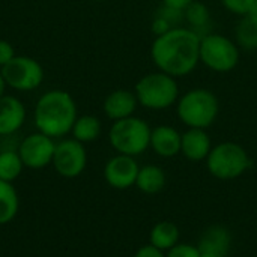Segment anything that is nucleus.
<instances>
[{
  "instance_id": "obj_14",
  "label": "nucleus",
  "mask_w": 257,
  "mask_h": 257,
  "mask_svg": "<svg viewBox=\"0 0 257 257\" xmlns=\"http://www.w3.org/2000/svg\"><path fill=\"white\" fill-rule=\"evenodd\" d=\"M212 149L211 137L202 128H190L185 134H182L181 140V154L190 161H202L206 160Z\"/></svg>"
},
{
  "instance_id": "obj_26",
  "label": "nucleus",
  "mask_w": 257,
  "mask_h": 257,
  "mask_svg": "<svg viewBox=\"0 0 257 257\" xmlns=\"http://www.w3.org/2000/svg\"><path fill=\"white\" fill-rule=\"evenodd\" d=\"M15 56L17 54H15V50H14L12 44L5 41V39H0V68L8 65Z\"/></svg>"
},
{
  "instance_id": "obj_3",
  "label": "nucleus",
  "mask_w": 257,
  "mask_h": 257,
  "mask_svg": "<svg viewBox=\"0 0 257 257\" xmlns=\"http://www.w3.org/2000/svg\"><path fill=\"white\" fill-rule=\"evenodd\" d=\"M151 133L152 130L143 119L130 116L113 122L108 140L117 154L137 157L151 146Z\"/></svg>"
},
{
  "instance_id": "obj_30",
  "label": "nucleus",
  "mask_w": 257,
  "mask_h": 257,
  "mask_svg": "<svg viewBox=\"0 0 257 257\" xmlns=\"http://www.w3.org/2000/svg\"><path fill=\"white\" fill-rule=\"evenodd\" d=\"M244 17H245L248 21H251V23L257 27V2L250 8V11H248Z\"/></svg>"
},
{
  "instance_id": "obj_29",
  "label": "nucleus",
  "mask_w": 257,
  "mask_h": 257,
  "mask_svg": "<svg viewBox=\"0 0 257 257\" xmlns=\"http://www.w3.org/2000/svg\"><path fill=\"white\" fill-rule=\"evenodd\" d=\"M193 0H163L166 8L175 9V11H185L187 6L191 3Z\"/></svg>"
},
{
  "instance_id": "obj_28",
  "label": "nucleus",
  "mask_w": 257,
  "mask_h": 257,
  "mask_svg": "<svg viewBox=\"0 0 257 257\" xmlns=\"http://www.w3.org/2000/svg\"><path fill=\"white\" fill-rule=\"evenodd\" d=\"M134 257H167L164 254V251L158 250L157 247L148 244V245H142L137 251Z\"/></svg>"
},
{
  "instance_id": "obj_27",
  "label": "nucleus",
  "mask_w": 257,
  "mask_h": 257,
  "mask_svg": "<svg viewBox=\"0 0 257 257\" xmlns=\"http://www.w3.org/2000/svg\"><path fill=\"white\" fill-rule=\"evenodd\" d=\"M170 29H173V26H172L164 17L157 15V18H155L154 23H152V32H154L157 36H160V35H164L166 32H169Z\"/></svg>"
},
{
  "instance_id": "obj_24",
  "label": "nucleus",
  "mask_w": 257,
  "mask_h": 257,
  "mask_svg": "<svg viewBox=\"0 0 257 257\" xmlns=\"http://www.w3.org/2000/svg\"><path fill=\"white\" fill-rule=\"evenodd\" d=\"M167 257H202L197 245L193 244H176L167 251Z\"/></svg>"
},
{
  "instance_id": "obj_32",
  "label": "nucleus",
  "mask_w": 257,
  "mask_h": 257,
  "mask_svg": "<svg viewBox=\"0 0 257 257\" xmlns=\"http://www.w3.org/2000/svg\"><path fill=\"white\" fill-rule=\"evenodd\" d=\"M93 2H105V0H93Z\"/></svg>"
},
{
  "instance_id": "obj_1",
  "label": "nucleus",
  "mask_w": 257,
  "mask_h": 257,
  "mask_svg": "<svg viewBox=\"0 0 257 257\" xmlns=\"http://www.w3.org/2000/svg\"><path fill=\"white\" fill-rule=\"evenodd\" d=\"M152 60L161 72L184 77L200 62V36L185 27H173L157 36L151 48Z\"/></svg>"
},
{
  "instance_id": "obj_12",
  "label": "nucleus",
  "mask_w": 257,
  "mask_h": 257,
  "mask_svg": "<svg viewBox=\"0 0 257 257\" xmlns=\"http://www.w3.org/2000/svg\"><path fill=\"white\" fill-rule=\"evenodd\" d=\"M26 122V107L21 99L11 95L0 98V136L15 134Z\"/></svg>"
},
{
  "instance_id": "obj_17",
  "label": "nucleus",
  "mask_w": 257,
  "mask_h": 257,
  "mask_svg": "<svg viewBox=\"0 0 257 257\" xmlns=\"http://www.w3.org/2000/svg\"><path fill=\"white\" fill-rule=\"evenodd\" d=\"M136 187L145 194H157L166 187V173L158 166L140 167Z\"/></svg>"
},
{
  "instance_id": "obj_23",
  "label": "nucleus",
  "mask_w": 257,
  "mask_h": 257,
  "mask_svg": "<svg viewBox=\"0 0 257 257\" xmlns=\"http://www.w3.org/2000/svg\"><path fill=\"white\" fill-rule=\"evenodd\" d=\"M184 17L191 24V30L196 32V29H202L209 23V9L202 2L193 0L184 11Z\"/></svg>"
},
{
  "instance_id": "obj_5",
  "label": "nucleus",
  "mask_w": 257,
  "mask_h": 257,
  "mask_svg": "<svg viewBox=\"0 0 257 257\" xmlns=\"http://www.w3.org/2000/svg\"><path fill=\"white\" fill-rule=\"evenodd\" d=\"M134 93L140 105L149 110H164L175 104L179 89L175 77L160 71L142 77L136 84Z\"/></svg>"
},
{
  "instance_id": "obj_8",
  "label": "nucleus",
  "mask_w": 257,
  "mask_h": 257,
  "mask_svg": "<svg viewBox=\"0 0 257 257\" xmlns=\"http://www.w3.org/2000/svg\"><path fill=\"white\" fill-rule=\"evenodd\" d=\"M0 72L9 86L18 92H30L38 89L45 77L42 65L29 56H15L8 65L0 68Z\"/></svg>"
},
{
  "instance_id": "obj_6",
  "label": "nucleus",
  "mask_w": 257,
  "mask_h": 257,
  "mask_svg": "<svg viewBox=\"0 0 257 257\" xmlns=\"http://www.w3.org/2000/svg\"><path fill=\"white\" fill-rule=\"evenodd\" d=\"M208 170L217 179L229 181L239 178L251 166L247 151L233 142H224L211 149L206 158Z\"/></svg>"
},
{
  "instance_id": "obj_15",
  "label": "nucleus",
  "mask_w": 257,
  "mask_h": 257,
  "mask_svg": "<svg viewBox=\"0 0 257 257\" xmlns=\"http://www.w3.org/2000/svg\"><path fill=\"white\" fill-rule=\"evenodd\" d=\"M230 244H232L230 232L223 226H212L205 230L197 247L202 256L227 257Z\"/></svg>"
},
{
  "instance_id": "obj_25",
  "label": "nucleus",
  "mask_w": 257,
  "mask_h": 257,
  "mask_svg": "<svg viewBox=\"0 0 257 257\" xmlns=\"http://www.w3.org/2000/svg\"><path fill=\"white\" fill-rule=\"evenodd\" d=\"M256 2L257 0H223V5H224L226 9H229L230 12L244 17Z\"/></svg>"
},
{
  "instance_id": "obj_13",
  "label": "nucleus",
  "mask_w": 257,
  "mask_h": 257,
  "mask_svg": "<svg viewBox=\"0 0 257 257\" xmlns=\"http://www.w3.org/2000/svg\"><path fill=\"white\" fill-rule=\"evenodd\" d=\"M137 96L134 92L119 89L107 95L104 99V113L111 120H120L133 116L137 108Z\"/></svg>"
},
{
  "instance_id": "obj_20",
  "label": "nucleus",
  "mask_w": 257,
  "mask_h": 257,
  "mask_svg": "<svg viewBox=\"0 0 257 257\" xmlns=\"http://www.w3.org/2000/svg\"><path fill=\"white\" fill-rule=\"evenodd\" d=\"M101 130H102V125L96 116L83 114L77 117L71 133H72V139L84 145V143H90L96 140L101 134Z\"/></svg>"
},
{
  "instance_id": "obj_19",
  "label": "nucleus",
  "mask_w": 257,
  "mask_h": 257,
  "mask_svg": "<svg viewBox=\"0 0 257 257\" xmlns=\"http://www.w3.org/2000/svg\"><path fill=\"white\" fill-rule=\"evenodd\" d=\"M149 239L151 245L157 247L161 251H169L179 242V230L170 221H160L152 227Z\"/></svg>"
},
{
  "instance_id": "obj_21",
  "label": "nucleus",
  "mask_w": 257,
  "mask_h": 257,
  "mask_svg": "<svg viewBox=\"0 0 257 257\" xmlns=\"http://www.w3.org/2000/svg\"><path fill=\"white\" fill-rule=\"evenodd\" d=\"M24 164L18 151H3L0 152V179L6 182H14L23 172Z\"/></svg>"
},
{
  "instance_id": "obj_18",
  "label": "nucleus",
  "mask_w": 257,
  "mask_h": 257,
  "mask_svg": "<svg viewBox=\"0 0 257 257\" xmlns=\"http://www.w3.org/2000/svg\"><path fill=\"white\" fill-rule=\"evenodd\" d=\"M20 209L18 193L14 188L12 182L0 179V226L11 223Z\"/></svg>"
},
{
  "instance_id": "obj_4",
  "label": "nucleus",
  "mask_w": 257,
  "mask_h": 257,
  "mask_svg": "<svg viewBox=\"0 0 257 257\" xmlns=\"http://www.w3.org/2000/svg\"><path fill=\"white\" fill-rule=\"evenodd\" d=\"M220 111L217 96L206 89H193L178 102V116L188 128L206 130L211 126Z\"/></svg>"
},
{
  "instance_id": "obj_11",
  "label": "nucleus",
  "mask_w": 257,
  "mask_h": 257,
  "mask_svg": "<svg viewBox=\"0 0 257 257\" xmlns=\"http://www.w3.org/2000/svg\"><path fill=\"white\" fill-rule=\"evenodd\" d=\"M139 170L140 167L134 157L117 154L107 161L104 167V178L110 187L116 190H126L136 185Z\"/></svg>"
},
{
  "instance_id": "obj_16",
  "label": "nucleus",
  "mask_w": 257,
  "mask_h": 257,
  "mask_svg": "<svg viewBox=\"0 0 257 257\" xmlns=\"http://www.w3.org/2000/svg\"><path fill=\"white\" fill-rule=\"evenodd\" d=\"M182 136L169 125H161L151 133V148L154 152L164 158H172L181 152Z\"/></svg>"
},
{
  "instance_id": "obj_9",
  "label": "nucleus",
  "mask_w": 257,
  "mask_h": 257,
  "mask_svg": "<svg viewBox=\"0 0 257 257\" xmlns=\"http://www.w3.org/2000/svg\"><path fill=\"white\" fill-rule=\"evenodd\" d=\"M87 164V152L83 143L75 139H65L56 143L51 166L66 179L78 178Z\"/></svg>"
},
{
  "instance_id": "obj_2",
  "label": "nucleus",
  "mask_w": 257,
  "mask_h": 257,
  "mask_svg": "<svg viewBox=\"0 0 257 257\" xmlns=\"http://www.w3.org/2000/svg\"><path fill=\"white\" fill-rule=\"evenodd\" d=\"M77 104L66 90L45 92L35 105V126L51 139H60L71 133L77 120Z\"/></svg>"
},
{
  "instance_id": "obj_22",
  "label": "nucleus",
  "mask_w": 257,
  "mask_h": 257,
  "mask_svg": "<svg viewBox=\"0 0 257 257\" xmlns=\"http://www.w3.org/2000/svg\"><path fill=\"white\" fill-rule=\"evenodd\" d=\"M235 33H236V41L241 48L247 51L257 50V27L245 17H242Z\"/></svg>"
},
{
  "instance_id": "obj_7",
  "label": "nucleus",
  "mask_w": 257,
  "mask_h": 257,
  "mask_svg": "<svg viewBox=\"0 0 257 257\" xmlns=\"http://www.w3.org/2000/svg\"><path fill=\"white\" fill-rule=\"evenodd\" d=\"M200 62L215 72H229L239 62V50L227 36L206 33L200 38Z\"/></svg>"
},
{
  "instance_id": "obj_10",
  "label": "nucleus",
  "mask_w": 257,
  "mask_h": 257,
  "mask_svg": "<svg viewBox=\"0 0 257 257\" xmlns=\"http://www.w3.org/2000/svg\"><path fill=\"white\" fill-rule=\"evenodd\" d=\"M56 143L51 137L44 133H33L23 139L18 146V154L24 167L41 170L51 164L54 155Z\"/></svg>"
},
{
  "instance_id": "obj_31",
  "label": "nucleus",
  "mask_w": 257,
  "mask_h": 257,
  "mask_svg": "<svg viewBox=\"0 0 257 257\" xmlns=\"http://www.w3.org/2000/svg\"><path fill=\"white\" fill-rule=\"evenodd\" d=\"M5 89H6V81H5V78H3V75L0 72V98L5 95Z\"/></svg>"
}]
</instances>
